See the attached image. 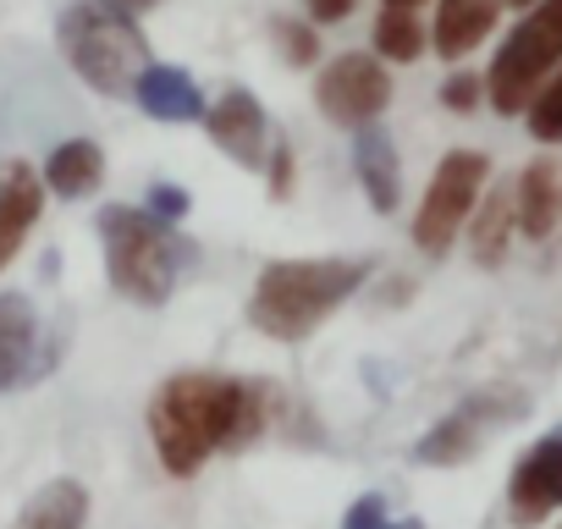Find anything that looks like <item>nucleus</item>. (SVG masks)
I'll return each mask as SVG.
<instances>
[{
    "mask_svg": "<svg viewBox=\"0 0 562 529\" xmlns=\"http://www.w3.org/2000/svg\"><path fill=\"white\" fill-rule=\"evenodd\" d=\"M149 441L166 474L188 480L215 452H243L270 425V386L215 370H182L149 397Z\"/></svg>",
    "mask_w": 562,
    "mask_h": 529,
    "instance_id": "nucleus-1",
    "label": "nucleus"
},
{
    "mask_svg": "<svg viewBox=\"0 0 562 529\" xmlns=\"http://www.w3.org/2000/svg\"><path fill=\"white\" fill-rule=\"evenodd\" d=\"M370 277V259H276L248 293V320L276 342H304L321 331Z\"/></svg>",
    "mask_w": 562,
    "mask_h": 529,
    "instance_id": "nucleus-2",
    "label": "nucleus"
},
{
    "mask_svg": "<svg viewBox=\"0 0 562 529\" xmlns=\"http://www.w3.org/2000/svg\"><path fill=\"white\" fill-rule=\"evenodd\" d=\"M100 243H105V277L122 299L160 309L177 282L182 264L193 259V248L177 237L171 221H160L155 210H133V204H105L100 210Z\"/></svg>",
    "mask_w": 562,
    "mask_h": 529,
    "instance_id": "nucleus-3",
    "label": "nucleus"
},
{
    "mask_svg": "<svg viewBox=\"0 0 562 529\" xmlns=\"http://www.w3.org/2000/svg\"><path fill=\"white\" fill-rule=\"evenodd\" d=\"M61 56L67 67L94 89V94H133V83L149 67V40L138 29V12L116 7V0H78V7L61 12Z\"/></svg>",
    "mask_w": 562,
    "mask_h": 529,
    "instance_id": "nucleus-4",
    "label": "nucleus"
},
{
    "mask_svg": "<svg viewBox=\"0 0 562 529\" xmlns=\"http://www.w3.org/2000/svg\"><path fill=\"white\" fill-rule=\"evenodd\" d=\"M557 67H562V0H535L524 23L502 40V50L485 72V100L502 116H524Z\"/></svg>",
    "mask_w": 562,
    "mask_h": 529,
    "instance_id": "nucleus-5",
    "label": "nucleus"
},
{
    "mask_svg": "<svg viewBox=\"0 0 562 529\" xmlns=\"http://www.w3.org/2000/svg\"><path fill=\"white\" fill-rule=\"evenodd\" d=\"M485 171H491V160L480 149L441 155V166H436V177H430V188L419 199V215H414V243L430 259H441L458 243V232L469 226V215L480 204V188H485Z\"/></svg>",
    "mask_w": 562,
    "mask_h": 529,
    "instance_id": "nucleus-6",
    "label": "nucleus"
},
{
    "mask_svg": "<svg viewBox=\"0 0 562 529\" xmlns=\"http://www.w3.org/2000/svg\"><path fill=\"white\" fill-rule=\"evenodd\" d=\"M524 414H529V397L513 392V386L474 392V397H463L447 419H436V425L425 430V441L414 447V458H419V463H436V469L469 463L502 425H513V419H524Z\"/></svg>",
    "mask_w": 562,
    "mask_h": 529,
    "instance_id": "nucleus-7",
    "label": "nucleus"
},
{
    "mask_svg": "<svg viewBox=\"0 0 562 529\" xmlns=\"http://www.w3.org/2000/svg\"><path fill=\"white\" fill-rule=\"evenodd\" d=\"M315 105L326 111V122L337 127H364L381 122V111L392 105V72L381 67V56H337L321 67L315 83Z\"/></svg>",
    "mask_w": 562,
    "mask_h": 529,
    "instance_id": "nucleus-8",
    "label": "nucleus"
},
{
    "mask_svg": "<svg viewBox=\"0 0 562 529\" xmlns=\"http://www.w3.org/2000/svg\"><path fill=\"white\" fill-rule=\"evenodd\" d=\"M557 507H562V425L546 430V436L513 463V480H507V513H513L518 529L546 524Z\"/></svg>",
    "mask_w": 562,
    "mask_h": 529,
    "instance_id": "nucleus-9",
    "label": "nucleus"
},
{
    "mask_svg": "<svg viewBox=\"0 0 562 529\" xmlns=\"http://www.w3.org/2000/svg\"><path fill=\"white\" fill-rule=\"evenodd\" d=\"M204 133L221 155H232L243 171H265L270 166V127H265V105L248 89H226L210 111H204Z\"/></svg>",
    "mask_w": 562,
    "mask_h": 529,
    "instance_id": "nucleus-10",
    "label": "nucleus"
},
{
    "mask_svg": "<svg viewBox=\"0 0 562 529\" xmlns=\"http://www.w3.org/2000/svg\"><path fill=\"white\" fill-rule=\"evenodd\" d=\"M45 331H40V315L23 293H0V392L12 386H29L45 375Z\"/></svg>",
    "mask_w": 562,
    "mask_h": 529,
    "instance_id": "nucleus-11",
    "label": "nucleus"
},
{
    "mask_svg": "<svg viewBox=\"0 0 562 529\" xmlns=\"http://www.w3.org/2000/svg\"><path fill=\"white\" fill-rule=\"evenodd\" d=\"M45 171H34L29 160H12L0 171V277H7V264L23 254L29 232L40 226L45 215Z\"/></svg>",
    "mask_w": 562,
    "mask_h": 529,
    "instance_id": "nucleus-12",
    "label": "nucleus"
},
{
    "mask_svg": "<svg viewBox=\"0 0 562 529\" xmlns=\"http://www.w3.org/2000/svg\"><path fill=\"white\" fill-rule=\"evenodd\" d=\"M513 204H518V232L529 243L551 237L557 221H562V160L557 155H540L524 166V177L513 182Z\"/></svg>",
    "mask_w": 562,
    "mask_h": 529,
    "instance_id": "nucleus-13",
    "label": "nucleus"
},
{
    "mask_svg": "<svg viewBox=\"0 0 562 529\" xmlns=\"http://www.w3.org/2000/svg\"><path fill=\"white\" fill-rule=\"evenodd\" d=\"M353 171H359V182H364V199H370L381 215H392L397 199H403V171H397V144H392L375 122L353 127Z\"/></svg>",
    "mask_w": 562,
    "mask_h": 529,
    "instance_id": "nucleus-14",
    "label": "nucleus"
},
{
    "mask_svg": "<svg viewBox=\"0 0 562 529\" xmlns=\"http://www.w3.org/2000/svg\"><path fill=\"white\" fill-rule=\"evenodd\" d=\"M502 18V0H441L436 7V29H430V45L441 61H463L480 40H491Z\"/></svg>",
    "mask_w": 562,
    "mask_h": 529,
    "instance_id": "nucleus-15",
    "label": "nucleus"
},
{
    "mask_svg": "<svg viewBox=\"0 0 562 529\" xmlns=\"http://www.w3.org/2000/svg\"><path fill=\"white\" fill-rule=\"evenodd\" d=\"M133 100L155 122H193V116H204V94H199L193 72L188 67H166V61L144 67V78L133 83Z\"/></svg>",
    "mask_w": 562,
    "mask_h": 529,
    "instance_id": "nucleus-16",
    "label": "nucleus"
},
{
    "mask_svg": "<svg viewBox=\"0 0 562 529\" xmlns=\"http://www.w3.org/2000/svg\"><path fill=\"white\" fill-rule=\"evenodd\" d=\"M100 182H105V149L94 138H67L50 149L45 188L56 199H89V193H100Z\"/></svg>",
    "mask_w": 562,
    "mask_h": 529,
    "instance_id": "nucleus-17",
    "label": "nucleus"
},
{
    "mask_svg": "<svg viewBox=\"0 0 562 529\" xmlns=\"http://www.w3.org/2000/svg\"><path fill=\"white\" fill-rule=\"evenodd\" d=\"M83 524H89V491H83V480L61 474V480H45L23 502L12 529H83Z\"/></svg>",
    "mask_w": 562,
    "mask_h": 529,
    "instance_id": "nucleus-18",
    "label": "nucleus"
},
{
    "mask_svg": "<svg viewBox=\"0 0 562 529\" xmlns=\"http://www.w3.org/2000/svg\"><path fill=\"white\" fill-rule=\"evenodd\" d=\"M513 232H518V204H513V193L496 188V193L480 204V215H469V248H474V259H480V264H502Z\"/></svg>",
    "mask_w": 562,
    "mask_h": 529,
    "instance_id": "nucleus-19",
    "label": "nucleus"
},
{
    "mask_svg": "<svg viewBox=\"0 0 562 529\" xmlns=\"http://www.w3.org/2000/svg\"><path fill=\"white\" fill-rule=\"evenodd\" d=\"M430 45V34L419 29L414 7H381L375 18V56L381 61H419Z\"/></svg>",
    "mask_w": 562,
    "mask_h": 529,
    "instance_id": "nucleus-20",
    "label": "nucleus"
},
{
    "mask_svg": "<svg viewBox=\"0 0 562 529\" xmlns=\"http://www.w3.org/2000/svg\"><path fill=\"white\" fill-rule=\"evenodd\" d=\"M529 133L540 138V144H562V72L551 78V83H540V94L529 100Z\"/></svg>",
    "mask_w": 562,
    "mask_h": 529,
    "instance_id": "nucleus-21",
    "label": "nucleus"
},
{
    "mask_svg": "<svg viewBox=\"0 0 562 529\" xmlns=\"http://www.w3.org/2000/svg\"><path fill=\"white\" fill-rule=\"evenodd\" d=\"M276 45H281V56H288V67H310V61H321V40H315V29H304V23H293V18H281V23H276Z\"/></svg>",
    "mask_w": 562,
    "mask_h": 529,
    "instance_id": "nucleus-22",
    "label": "nucleus"
},
{
    "mask_svg": "<svg viewBox=\"0 0 562 529\" xmlns=\"http://www.w3.org/2000/svg\"><path fill=\"white\" fill-rule=\"evenodd\" d=\"M342 529H425V524H419V518H403V524H392V518H386V502L370 491V496H359V502L348 507Z\"/></svg>",
    "mask_w": 562,
    "mask_h": 529,
    "instance_id": "nucleus-23",
    "label": "nucleus"
},
{
    "mask_svg": "<svg viewBox=\"0 0 562 529\" xmlns=\"http://www.w3.org/2000/svg\"><path fill=\"white\" fill-rule=\"evenodd\" d=\"M480 94H485V83H480L474 72H452V78H447V89H441V105H447V111H458V116H469V111L480 105Z\"/></svg>",
    "mask_w": 562,
    "mask_h": 529,
    "instance_id": "nucleus-24",
    "label": "nucleus"
},
{
    "mask_svg": "<svg viewBox=\"0 0 562 529\" xmlns=\"http://www.w3.org/2000/svg\"><path fill=\"white\" fill-rule=\"evenodd\" d=\"M144 210H155L160 221H171V226H177V221H182V215L193 210V199H188V188H171V182H155V188H149V199H144Z\"/></svg>",
    "mask_w": 562,
    "mask_h": 529,
    "instance_id": "nucleus-25",
    "label": "nucleus"
},
{
    "mask_svg": "<svg viewBox=\"0 0 562 529\" xmlns=\"http://www.w3.org/2000/svg\"><path fill=\"white\" fill-rule=\"evenodd\" d=\"M270 193H276V199L293 193V149H288V144L270 149Z\"/></svg>",
    "mask_w": 562,
    "mask_h": 529,
    "instance_id": "nucleus-26",
    "label": "nucleus"
},
{
    "mask_svg": "<svg viewBox=\"0 0 562 529\" xmlns=\"http://www.w3.org/2000/svg\"><path fill=\"white\" fill-rule=\"evenodd\" d=\"M304 7H310L315 23H342V18L359 7V0H304Z\"/></svg>",
    "mask_w": 562,
    "mask_h": 529,
    "instance_id": "nucleus-27",
    "label": "nucleus"
},
{
    "mask_svg": "<svg viewBox=\"0 0 562 529\" xmlns=\"http://www.w3.org/2000/svg\"><path fill=\"white\" fill-rule=\"evenodd\" d=\"M116 7H127V12H149V7H160V0H116Z\"/></svg>",
    "mask_w": 562,
    "mask_h": 529,
    "instance_id": "nucleus-28",
    "label": "nucleus"
},
{
    "mask_svg": "<svg viewBox=\"0 0 562 529\" xmlns=\"http://www.w3.org/2000/svg\"><path fill=\"white\" fill-rule=\"evenodd\" d=\"M386 7H419V0H386Z\"/></svg>",
    "mask_w": 562,
    "mask_h": 529,
    "instance_id": "nucleus-29",
    "label": "nucleus"
},
{
    "mask_svg": "<svg viewBox=\"0 0 562 529\" xmlns=\"http://www.w3.org/2000/svg\"><path fill=\"white\" fill-rule=\"evenodd\" d=\"M507 7H535V0H507Z\"/></svg>",
    "mask_w": 562,
    "mask_h": 529,
    "instance_id": "nucleus-30",
    "label": "nucleus"
}]
</instances>
